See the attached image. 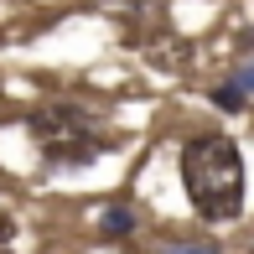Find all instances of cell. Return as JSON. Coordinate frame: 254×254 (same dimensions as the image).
I'll list each match as a JSON object with an SVG mask.
<instances>
[{
    "mask_svg": "<svg viewBox=\"0 0 254 254\" xmlns=\"http://www.w3.org/2000/svg\"><path fill=\"white\" fill-rule=\"evenodd\" d=\"M207 99H213L218 109H228V114H239V109H249V94H244V88L234 83V78H228V83H218V88H213V94H207Z\"/></svg>",
    "mask_w": 254,
    "mask_h": 254,
    "instance_id": "obj_3",
    "label": "cell"
},
{
    "mask_svg": "<svg viewBox=\"0 0 254 254\" xmlns=\"http://www.w3.org/2000/svg\"><path fill=\"white\" fill-rule=\"evenodd\" d=\"M234 83H239V88H244V94L254 99V63H249V67H239V73H234Z\"/></svg>",
    "mask_w": 254,
    "mask_h": 254,
    "instance_id": "obj_6",
    "label": "cell"
},
{
    "mask_svg": "<svg viewBox=\"0 0 254 254\" xmlns=\"http://www.w3.org/2000/svg\"><path fill=\"white\" fill-rule=\"evenodd\" d=\"M177 171H182V192L197 207L202 223H234L244 213L249 171H244V151H239L234 135H223V130L192 135L177 156Z\"/></svg>",
    "mask_w": 254,
    "mask_h": 254,
    "instance_id": "obj_1",
    "label": "cell"
},
{
    "mask_svg": "<svg viewBox=\"0 0 254 254\" xmlns=\"http://www.w3.org/2000/svg\"><path fill=\"white\" fill-rule=\"evenodd\" d=\"M10 239H16V218H10V213H0V254L10 249Z\"/></svg>",
    "mask_w": 254,
    "mask_h": 254,
    "instance_id": "obj_5",
    "label": "cell"
},
{
    "mask_svg": "<svg viewBox=\"0 0 254 254\" xmlns=\"http://www.w3.org/2000/svg\"><path fill=\"white\" fill-rule=\"evenodd\" d=\"M26 135L52 166H88L104 151H114V135L99 125V114H88L73 99H47L26 114Z\"/></svg>",
    "mask_w": 254,
    "mask_h": 254,
    "instance_id": "obj_2",
    "label": "cell"
},
{
    "mask_svg": "<svg viewBox=\"0 0 254 254\" xmlns=\"http://www.w3.org/2000/svg\"><path fill=\"white\" fill-rule=\"evenodd\" d=\"M99 228H104V234H114V239H125V234L135 228V213H130V207H104Z\"/></svg>",
    "mask_w": 254,
    "mask_h": 254,
    "instance_id": "obj_4",
    "label": "cell"
}]
</instances>
